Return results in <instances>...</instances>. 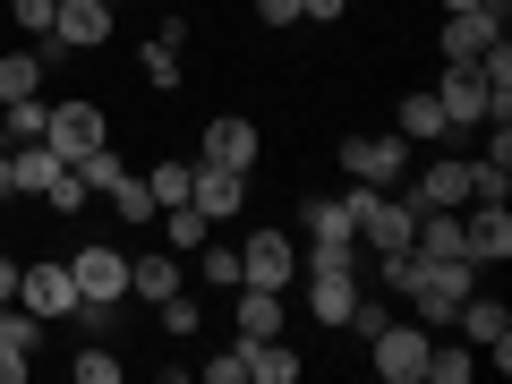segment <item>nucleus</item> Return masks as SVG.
<instances>
[{"mask_svg":"<svg viewBox=\"0 0 512 384\" xmlns=\"http://www.w3.org/2000/svg\"><path fill=\"white\" fill-rule=\"evenodd\" d=\"M461 256H470V265H504L512 256V214L504 205H461Z\"/></svg>","mask_w":512,"mask_h":384,"instance_id":"5","label":"nucleus"},{"mask_svg":"<svg viewBox=\"0 0 512 384\" xmlns=\"http://www.w3.org/2000/svg\"><path fill=\"white\" fill-rule=\"evenodd\" d=\"M69 282H77V299H128V256L94 239V248L69 256Z\"/></svg>","mask_w":512,"mask_h":384,"instance_id":"7","label":"nucleus"},{"mask_svg":"<svg viewBox=\"0 0 512 384\" xmlns=\"http://www.w3.org/2000/svg\"><path fill=\"white\" fill-rule=\"evenodd\" d=\"M299 222H308V239H359L342 197H308V205H299Z\"/></svg>","mask_w":512,"mask_h":384,"instance_id":"26","label":"nucleus"},{"mask_svg":"<svg viewBox=\"0 0 512 384\" xmlns=\"http://www.w3.org/2000/svg\"><path fill=\"white\" fill-rule=\"evenodd\" d=\"M103 197H111V214H120V222H154V214H163V205H154V188H146V171H120Z\"/></svg>","mask_w":512,"mask_h":384,"instance_id":"23","label":"nucleus"},{"mask_svg":"<svg viewBox=\"0 0 512 384\" xmlns=\"http://www.w3.org/2000/svg\"><path fill=\"white\" fill-rule=\"evenodd\" d=\"M146 77H154V94H171L180 86V52L171 43H146Z\"/></svg>","mask_w":512,"mask_h":384,"instance_id":"35","label":"nucleus"},{"mask_svg":"<svg viewBox=\"0 0 512 384\" xmlns=\"http://www.w3.org/2000/svg\"><path fill=\"white\" fill-rule=\"evenodd\" d=\"M35 342H43V316L35 308H0V384H26V367H35Z\"/></svg>","mask_w":512,"mask_h":384,"instance_id":"9","label":"nucleus"},{"mask_svg":"<svg viewBox=\"0 0 512 384\" xmlns=\"http://www.w3.org/2000/svg\"><path fill=\"white\" fill-rule=\"evenodd\" d=\"M69 171H77V180H86V188H111V180H120L128 163H120V154H103V146H94V154H77Z\"/></svg>","mask_w":512,"mask_h":384,"instance_id":"33","label":"nucleus"},{"mask_svg":"<svg viewBox=\"0 0 512 384\" xmlns=\"http://www.w3.org/2000/svg\"><path fill=\"white\" fill-rule=\"evenodd\" d=\"M9 299H18V265H9V256H0V308H9Z\"/></svg>","mask_w":512,"mask_h":384,"instance_id":"39","label":"nucleus"},{"mask_svg":"<svg viewBox=\"0 0 512 384\" xmlns=\"http://www.w3.org/2000/svg\"><path fill=\"white\" fill-rule=\"evenodd\" d=\"M9 171H18V197H43V188H52L69 163H60V154L35 137V146H9Z\"/></svg>","mask_w":512,"mask_h":384,"instance_id":"19","label":"nucleus"},{"mask_svg":"<svg viewBox=\"0 0 512 384\" xmlns=\"http://www.w3.org/2000/svg\"><path fill=\"white\" fill-rule=\"evenodd\" d=\"M69 376H77V384H120V359H111V342H86V350L69 359Z\"/></svg>","mask_w":512,"mask_h":384,"instance_id":"30","label":"nucleus"},{"mask_svg":"<svg viewBox=\"0 0 512 384\" xmlns=\"http://www.w3.org/2000/svg\"><path fill=\"white\" fill-rule=\"evenodd\" d=\"M18 308H35L43 325L77 316V282H69V256H43V265H26V274H18Z\"/></svg>","mask_w":512,"mask_h":384,"instance_id":"4","label":"nucleus"},{"mask_svg":"<svg viewBox=\"0 0 512 384\" xmlns=\"http://www.w3.org/2000/svg\"><path fill=\"white\" fill-rule=\"evenodd\" d=\"M197 274L214 282V291H239V248H231V239H222V231H214V239H205V248H197Z\"/></svg>","mask_w":512,"mask_h":384,"instance_id":"27","label":"nucleus"},{"mask_svg":"<svg viewBox=\"0 0 512 384\" xmlns=\"http://www.w3.org/2000/svg\"><path fill=\"white\" fill-rule=\"evenodd\" d=\"M342 9H350V0H299V18H316V26H325V18H342Z\"/></svg>","mask_w":512,"mask_h":384,"instance_id":"38","label":"nucleus"},{"mask_svg":"<svg viewBox=\"0 0 512 384\" xmlns=\"http://www.w3.org/2000/svg\"><path fill=\"white\" fill-rule=\"evenodd\" d=\"M43 94V52H0V103Z\"/></svg>","mask_w":512,"mask_h":384,"instance_id":"25","label":"nucleus"},{"mask_svg":"<svg viewBox=\"0 0 512 384\" xmlns=\"http://www.w3.org/2000/svg\"><path fill=\"white\" fill-rule=\"evenodd\" d=\"M436 103H444V120H453V128H478V120H487V86H478V69H470V60H444Z\"/></svg>","mask_w":512,"mask_h":384,"instance_id":"10","label":"nucleus"},{"mask_svg":"<svg viewBox=\"0 0 512 384\" xmlns=\"http://www.w3.org/2000/svg\"><path fill=\"white\" fill-rule=\"evenodd\" d=\"M308 274H359V239H308Z\"/></svg>","mask_w":512,"mask_h":384,"instance_id":"29","label":"nucleus"},{"mask_svg":"<svg viewBox=\"0 0 512 384\" xmlns=\"http://www.w3.org/2000/svg\"><path fill=\"white\" fill-rule=\"evenodd\" d=\"M43 120H52V103H43V94H18V103H0V128H9V146H35Z\"/></svg>","mask_w":512,"mask_h":384,"instance_id":"24","label":"nucleus"},{"mask_svg":"<svg viewBox=\"0 0 512 384\" xmlns=\"http://www.w3.org/2000/svg\"><path fill=\"white\" fill-rule=\"evenodd\" d=\"M205 163H222V171H248V163H256V120H239V111L205 120Z\"/></svg>","mask_w":512,"mask_h":384,"instance_id":"13","label":"nucleus"},{"mask_svg":"<svg viewBox=\"0 0 512 384\" xmlns=\"http://www.w3.org/2000/svg\"><path fill=\"white\" fill-rule=\"evenodd\" d=\"M350 299H359L350 274H308V308L325 316V325H350Z\"/></svg>","mask_w":512,"mask_h":384,"instance_id":"22","label":"nucleus"},{"mask_svg":"<svg viewBox=\"0 0 512 384\" xmlns=\"http://www.w3.org/2000/svg\"><path fill=\"white\" fill-rule=\"evenodd\" d=\"M43 146H52L60 163L94 154V146H103V111H94V103H52V120H43Z\"/></svg>","mask_w":512,"mask_h":384,"instance_id":"6","label":"nucleus"},{"mask_svg":"<svg viewBox=\"0 0 512 384\" xmlns=\"http://www.w3.org/2000/svg\"><path fill=\"white\" fill-rule=\"evenodd\" d=\"M9 18H18L26 43H43V35H52V18H60V0H9Z\"/></svg>","mask_w":512,"mask_h":384,"instance_id":"31","label":"nucleus"},{"mask_svg":"<svg viewBox=\"0 0 512 384\" xmlns=\"http://www.w3.org/2000/svg\"><path fill=\"white\" fill-rule=\"evenodd\" d=\"M478 376V350L470 342H461V333H427V384H470Z\"/></svg>","mask_w":512,"mask_h":384,"instance_id":"16","label":"nucleus"},{"mask_svg":"<svg viewBox=\"0 0 512 384\" xmlns=\"http://www.w3.org/2000/svg\"><path fill=\"white\" fill-rule=\"evenodd\" d=\"M248 350V376L256 384H299V350L282 342V333H265V342H239Z\"/></svg>","mask_w":512,"mask_h":384,"instance_id":"18","label":"nucleus"},{"mask_svg":"<svg viewBox=\"0 0 512 384\" xmlns=\"http://www.w3.org/2000/svg\"><path fill=\"white\" fill-rule=\"evenodd\" d=\"M453 333H461V342H470V350H487V342H504V333H512V316H504V299H461V308H453Z\"/></svg>","mask_w":512,"mask_h":384,"instance_id":"15","label":"nucleus"},{"mask_svg":"<svg viewBox=\"0 0 512 384\" xmlns=\"http://www.w3.org/2000/svg\"><path fill=\"white\" fill-rule=\"evenodd\" d=\"M444 9H478V0H444Z\"/></svg>","mask_w":512,"mask_h":384,"instance_id":"41","label":"nucleus"},{"mask_svg":"<svg viewBox=\"0 0 512 384\" xmlns=\"http://www.w3.org/2000/svg\"><path fill=\"white\" fill-rule=\"evenodd\" d=\"M0 154H9V128H0Z\"/></svg>","mask_w":512,"mask_h":384,"instance_id":"42","label":"nucleus"},{"mask_svg":"<svg viewBox=\"0 0 512 384\" xmlns=\"http://www.w3.org/2000/svg\"><path fill=\"white\" fill-rule=\"evenodd\" d=\"M180 256H171V248H154V256H128V291H137V299H171V291H180Z\"/></svg>","mask_w":512,"mask_h":384,"instance_id":"17","label":"nucleus"},{"mask_svg":"<svg viewBox=\"0 0 512 384\" xmlns=\"http://www.w3.org/2000/svg\"><path fill=\"white\" fill-rule=\"evenodd\" d=\"M197 376H205V384H239V376H248V350H239V333H231V350H214V359L197 367Z\"/></svg>","mask_w":512,"mask_h":384,"instance_id":"34","label":"nucleus"},{"mask_svg":"<svg viewBox=\"0 0 512 384\" xmlns=\"http://www.w3.org/2000/svg\"><path fill=\"white\" fill-rule=\"evenodd\" d=\"M43 205H52V214H77V205H86V180H77V171H60V180L43 188Z\"/></svg>","mask_w":512,"mask_h":384,"instance_id":"36","label":"nucleus"},{"mask_svg":"<svg viewBox=\"0 0 512 384\" xmlns=\"http://www.w3.org/2000/svg\"><path fill=\"white\" fill-rule=\"evenodd\" d=\"M256 18L265 26H299V0H256Z\"/></svg>","mask_w":512,"mask_h":384,"instance_id":"37","label":"nucleus"},{"mask_svg":"<svg viewBox=\"0 0 512 384\" xmlns=\"http://www.w3.org/2000/svg\"><path fill=\"white\" fill-rule=\"evenodd\" d=\"M265 333H282V291L239 282V342H265Z\"/></svg>","mask_w":512,"mask_h":384,"instance_id":"20","label":"nucleus"},{"mask_svg":"<svg viewBox=\"0 0 512 384\" xmlns=\"http://www.w3.org/2000/svg\"><path fill=\"white\" fill-rule=\"evenodd\" d=\"M393 128H402L410 146H436V137H453V120H444V103H436V86H419V94H402V111H393Z\"/></svg>","mask_w":512,"mask_h":384,"instance_id":"14","label":"nucleus"},{"mask_svg":"<svg viewBox=\"0 0 512 384\" xmlns=\"http://www.w3.org/2000/svg\"><path fill=\"white\" fill-rule=\"evenodd\" d=\"M393 197H402L410 214H419V205H444V214H461V205H470V163H453V154H444V163H410Z\"/></svg>","mask_w":512,"mask_h":384,"instance_id":"2","label":"nucleus"},{"mask_svg":"<svg viewBox=\"0 0 512 384\" xmlns=\"http://www.w3.org/2000/svg\"><path fill=\"white\" fill-rule=\"evenodd\" d=\"M291 265H299V248L282 231H256L239 248V282H256V291H291Z\"/></svg>","mask_w":512,"mask_h":384,"instance_id":"8","label":"nucleus"},{"mask_svg":"<svg viewBox=\"0 0 512 384\" xmlns=\"http://www.w3.org/2000/svg\"><path fill=\"white\" fill-rule=\"evenodd\" d=\"M146 188H154V205H188V188H197V163H154V171H146Z\"/></svg>","mask_w":512,"mask_h":384,"instance_id":"28","label":"nucleus"},{"mask_svg":"<svg viewBox=\"0 0 512 384\" xmlns=\"http://www.w3.org/2000/svg\"><path fill=\"white\" fill-rule=\"evenodd\" d=\"M367 350H376V376L384 384H427V325H393L384 333H367Z\"/></svg>","mask_w":512,"mask_h":384,"instance_id":"3","label":"nucleus"},{"mask_svg":"<svg viewBox=\"0 0 512 384\" xmlns=\"http://www.w3.org/2000/svg\"><path fill=\"white\" fill-rule=\"evenodd\" d=\"M52 43H60V52H94V43H111V9H103V0H60Z\"/></svg>","mask_w":512,"mask_h":384,"instance_id":"12","label":"nucleus"},{"mask_svg":"<svg viewBox=\"0 0 512 384\" xmlns=\"http://www.w3.org/2000/svg\"><path fill=\"white\" fill-rule=\"evenodd\" d=\"M103 9H120V0H103Z\"/></svg>","mask_w":512,"mask_h":384,"instance_id":"43","label":"nucleus"},{"mask_svg":"<svg viewBox=\"0 0 512 384\" xmlns=\"http://www.w3.org/2000/svg\"><path fill=\"white\" fill-rule=\"evenodd\" d=\"M214 231H222V222H205L197 205H163V239H171V256H197Z\"/></svg>","mask_w":512,"mask_h":384,"instance_id":"21","label":"nucleus"},{"mask_svg":"<svg viewBox=\"0 0 512 384\" xmlns=\"http://www.w3.org/2000/svg\"><path fill=\"white\" fill-rule=\"evenodd\" d=\"M154 308H163V333H171V342H188V333L205 325V308H197V299H180V291H171V299H154Z\"/></svg>","mask_w":512,"mask_h":384,"instance_id":"32","label":"nucleus"},{"mask_svg":"<svg viewBox=\"0 0 512 384\" xmlns=\"http://www.w3.org/2000/svg\"><path fill=\"white\" fill-rule=\"evenodd\" d=\"M9 197H18V171H9V154H0V205H9Z\"/></svg>","mask_w":512,"mask_h":384,"instance_id":"40","label":"nucleus"},{"mask_svg":"<svg viewBox=\"0 0 512 384\" xmlns=\"http://www.w3.org/2000/svg\"><path fill=\"white\" fill-rule=\"evenodd\" d=\"M410 154H419V146H410L402 128H376V137H350L342 163H350V180H367V188H402Z\"/></svg>","mask_w":512,"mask_h":384,"instance_id":"1","label":"nucleus"},{"mask_svg":"<svg viewBox=\"0 0 512 384\" xmlns=\"http://www.w3.org/2000/svg\"><path fill=\"white\" fill-rule=\"evenodd\" d=\"M188 205H197L205 222H231L239 205H248V171H222V163H197V188H188Z\"/></svg>","mask_w":512,"mask_h":384,"instance_id":"11","label":"nucleus"}]
</instances>
